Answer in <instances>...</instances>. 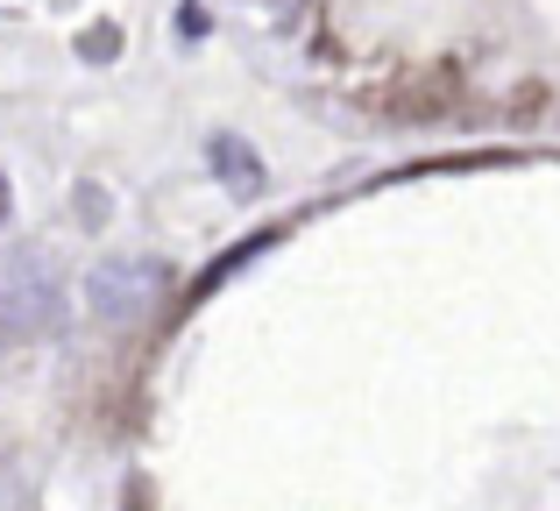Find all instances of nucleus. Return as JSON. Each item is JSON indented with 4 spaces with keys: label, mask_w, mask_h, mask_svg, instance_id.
I'll return each mask as SVG.
<instances>
[{
    "label": "nucleus",
    "mask_w": 560,
    "mask_h": 511,
    "mask_svg": "<svg viewBox=\"0 0 560 511\" xmlns=\"http://www.w3.org/2000/svg\"><path fill=\"white\" fill-rule=\"evenodd\" d=\"M171 291V270L150 256H107L85 270V313L100 320V327H136V320H150L156 305H164Z\"/></svg>",
    "instance_id": "obj_1"
},
{
    "label": "nucleus",
    "mask_w": 560,
    "mask_h": 511,
    "mask_svg": "<svg viewBox=\"0 0 560 511\" xmlns=\"http://www.w3.org/2000/svg\"><path fill=\"white\" fill-rule=\"evenodd\" d=\"M50 305H57V291H50V277H43L36 263H22V277H0V334L43 327Z\"/></svg>",
    "instance_id": "obj_2"
},
{
    "label": "nucleus",
    "mask_w": 560,
    "mask_h": 511,
    "mask_svg": "<svg viewBox=\"0 0 560 511\" xmlns=\"http://www.w3.org/2000/svg\"><path fill=\"white\" fill-rule=\"evenodd\" d=\"M213 171H220V178L234 185V193H262V164H256V156L242 150V142H228V136L213 142Z\"/></svg>",
    "instance_id": "obj_3"
},
{
    "label": "nucleus",
    "mask_w": 560,
    "mask_h": 511,
    "mask_svg": "<svg viewBox=\"0 0 560 511\" xmlns=\"http://www.w3.org/2000/svg\"><path fill=\"white\" fill-rule=\"evenodd\" d=\"M0 221H8V178H0Z\"/></svg>",
    "instance_id": "obj_4"
}]
</instances>
